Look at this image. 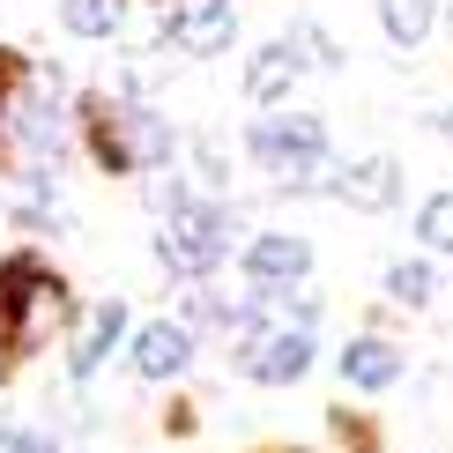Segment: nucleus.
<instances>
[{
  "label": "nucleus",
  "mask_w": 453,
  "mask_h": 453,
  "mask_svg": "<svg viewBox=\"0 0 453 453\" xmlns=\"http://www.w3.org/2000/svg\"><path fill=\"white\" fill-rule=\"evenodd\" d=\"M424 127H431V134H453V104H431V111H424Z\"/></svg>",
  "instance_id": "21"
},
{
  "label": "nucleus",
  "mask_w": 453,
  "mask_h": 453,
  "mask_svg": "<svg viewBox=\"0 0 453 453\" xmlns=\"http://www.w3.org/2000/svg\"><path fill=\"white\" fill-rule=\"evenodd\" d=\"M334 201H342V209H365V216L394 209V201H402V164H394V157L342 164V172H334Z\"/></svg>",
  "instance_id": "9"
},
{
  "label": "nucleus",
  "mask_w": 453,
  "mask_h": 453,
  "mask_svg": "<svg viewBox=\"0 0 453 453\" xmlns=\"http://www.w3.org/2000/svg\"><path fill=\"white\" fill-rule=\"evenodd\" d=\"M37 282H45V260H37V253H8V260H0V349L23 342V312L37 297Z\"/></svg>",
  "instance_id": "11"
},
{
  "label": "nucleus",
  "mask_w": 453,
  "mask_h": 453,
  "mask_svg": "<svg viewBox=\"0 0 453 453\" xmlns=\"http://www.w3.org/2000/svg\"><path fill=\"white\" fill-rule=\"evenodd\" d=\"M231 245H238V216L223 209V201H209V194H186L179 209H164L157 260H164L172 275H186V282L216 275L223 260H231Z\"/></svg>",
  "instance_id": "3"
},
{
  "label": "nucleus",
  "mask_w": 453,
  "mask_h": 453,
  "mask_svg": "<svg viewBox=\"0 0 453 453\" xmlns=\"http://www.w3.org/2000/svg\"><path fill=\"white\" fill-rule=\"evenodd\" d=\"M119 334H127V305H119V297H104V305L82 319V334H74L67 372H74V380H97V365H104L111 349H119Z\"/></svg>",
  "instance_id": "12"
},
{
  "label": "nucleus",
  "mask_w": 453,
  "mask_h": 453,
  "mask_svg": "<svg viewBox=\"0 0 453 453\" xmlns=\"http://www.w3.org/2000/svg\"><path fill=\"white\" fill-rule=\"evenodd\" d=\"M60 74H37V97H23L15 104V134H23V149H30V164H60L67 157V111H60Z\"/></svg>",
  "instance_id": "6"
},
{
  "label": "nucleus",
  "mask_w": 453,
  "mask_h": 453,
  "mask_svg": "<svg viewBox=\"0 0 453 453\" xmlns=\"http://www.w3.org/2000/svg\"><path fill=\"white\" fill-rule=\"evenodd\" d=\"M409 372V357L387 342V334H357V342L342 349V380L357 387V394H380V387H394Z\"/></svg>",
  "instance_id": "13"
},
{
  "label": "nucleus",
  "mask_w": 453,
  "mask_h": 453,
  "mask_svg": "<svg viewBox=\"0 0 453 453\" xmlns=\"http://www.w3.org/2000/svg\"><path fill=\"white\" fill-rule=\"evenodd\" d=\"M245 149L275 179V194H334L342 164L327 157V119H312V111H260L245 127Z\"/></svg>",
  "instance_id": "1"
},
{
  "label": "nucleus",
  "mask_w": 453,
  "mask_h": 453,
  "mask_svg": "<svg viewBox=\"0 0 453 453\" xmlns=\"http://www.w3.org/2000/svg\"><path fill=\"white\" fill-rule=\"evenodd\" d=\"M290 37H297V52H305V67H342V45H334L319 23H297Z\"/></svg>",
  "instance_id": "19"
},
{
  "label": "nucleus",
  "mask_w": 453,
  "mask_h": 453,
  "mask_svg": "<svg viewBox=\"0 0 453 453\" xmlns=\"http://www.w3.org/2000/svg\"><path fill=\"white\" fill-rule=\"evenodd\" d=\"M312 275V245L297 231H260L245 245V282H260V290H275V282H305Z\"/></svg>",
  "instance_id": "10"
},
{
  "label": "nucleus",
  "mask_w": 453,
  "mask_h": 453,
  "mask_svg": "<svg viewBox=\"0 0 453 453\" xmlns=\"http://www.w3.org/2000/svg\"><path fill=\"white\" fill-rule=\"evenodd\" d=\"M127 365H134V380H179L186 365H194V327L186 319H149L134 334V349H127Z\"/></svg>",
  "instance_id": "7"
},
{
  "label": "nucleus",
  "mask_w": 453,
  "mask_h": 453,
  "mask_svg": "<svg viewBox=\"0 0 453 453\" xmlns=\"http://www.w3.org/2000/svg\"><path fill=\"white\" fill-rule=\"evenodd\" d=\"M82 134H89V157L104 164V172H172L179 157V134L164 111L149 104H119V97H82Z\"/></svg>",
  "instance_id": "2"
},
{
  "label": "nucleus",
  "mask_w": 453,
  "mask_h": 453,
  "mask_svg": "<svg viewBox=\"0 0 453 453\" xmlns=\"http://www.w3.org/2000/svg\"><path fill=\"white\" fill-rule=\"evenodd\" d=\"M417 238L431 245V253H453V194H431L417 209Z\"/></svg>",
  "instance_id": "18"
},
{
  "label": "nucleus",
  "mask_w": 453,
  "mask_h": 453,
  "mask_svg": "<svg viewBox=\"0 0 453 453\" xmlns=\"http://www.w3.org/2000/svg\"><path fill=\"white\" fill-rule=\"evenodd\" d=\"M238 372L260 387H297L312 372V327H282V319H253L238 334Z\"/></svg>",
  "instance_id": "4"
},
{
  "label": "nucleus",
  "mask_w": 453,
  "mask_h": 453,
  "mask_svg": "<svg viewBox=\"0 0 453 453\" xmlns=\"http://www.w3.org/2000/svg\"><path fill=\"white\" fill-rule=\"evenodd\" d=\"M60 319H67V282L45 275V282H37V297H30V312H23V342H15V349H37Z\"/></svg>",
  "instance_id": "15"
},
{
  "label": "nucleus",
  "mask_w": 453,
  "mask_h": 453,
  "mask_svg": "<svg viewBox=\"0 0 453 453\" xmlns=\"http://www.w3.org/2000/svg\"><path fill=\"white\" fill-rule=\"evenodd\" d=\"M164 37H172L179 52H194V60H216L238 37V8L231 0H172V8H164Z\"/></svg>",
  "instance_id": "5"
},
{
  "label": "nucleus",
  "mask_w": 453,
  "mask_h": 453,
  "mask_svg": "<svg viewBox=\"0 0 453 453\" xmlns=\"http://www.w3.org/2000/svg\"><path fill=\"white\" fill-rule=\"evenodd\" d=\"M380 290H387V305H402V312H424L439 282H431V268H424V260H394V268L380 275Z\"/></svg>",
  "instance_id": "17"
},
{
  "label": "nucleus",
  "mask_w": 453,
  "mask_h": 453,
  "mask_svg": "<svg viewBox=\"0 0 453 453\" xmlns=\"http://www.w3.org/2000/svg\"><path fill=\"white\" fill-rule=\"evenodd\" d=\"M0 453H60L45 431H0Z\"/></svg>",
  "instance_id": "20"
},
{
  "label": "nucleus",
  "mask_w": 453,
  "mask_h": 453,
  "mask_svg": "<svg viewBox=\"0 0 453 453\" xmlns=\"http://www.w3.org/2000/svg\"><path fill=\"white\" fill-rule=\"evenodd\" d=\"M297 74H305V52H297V37H275V45L245 52V97H253L260 111H275V104L297 89Z\"/></svg>",
  "instance_id": "8"
},
{
  "label": "nucleus",
  "mask_w": 453,
  "mask_h": 453,
  "mask_svg": "<svg viewBox=\"0 0 453 453\" xmlns=\"http://www.w3.org/2000/svg\"><path fill=\"white\" fill-rule=\"evenodd\" d=\"M60 23H67L74 37H119L127 0H60Z\"/></svg>",
  "instance_id": "16"
},
{
  "label": "nucleus",
  "mask_w": 453,
  "mask_h": 453,
  "mask_svg": "<svg viewBox=\"0 0 453 453\" xmlns=\"http://www.w3.org/2000/svg\"><path fill=\"white\" fill-rule=\"evenodd\" d=\"M431 23H439V8H431V0H380V30H387L402 52H417L424 37H431Z\"/></svg>",
  "instance_id": "14"
}]
</instances>
